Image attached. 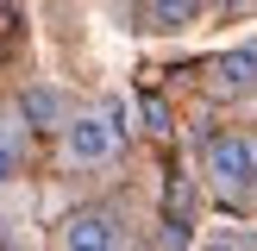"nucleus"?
Returning a JSON list of instances; mask_svg holds the SVG:
<instances>
[{
  "label": "nucleus",
  "mask_w": 257,
  "mask_h": 251,
  "mask_svg": "<svg viewBox=\"0 0 257 251\" xmlns=\"http://www.w3.org/2000/svg\"><path fill=\"white\" fill-rule=\"evenodd\" d=\"M201 163H207V182L220 188V195H251L257 188V151H251V138H238V132L207 138V145H201Z\"/></svg>",
  "instance_id": "nucleus-1"
},
{
  "label": "nucleus",
  "mask_w": 257,
  "mask_h": 251,
  "mask_svg": "<svg viewBox=\"0 0 257 251\" xmlns=\"http://www.w3.org/2000/svg\"><path fill=\"white\" fill-rule=\"evenodd\" d=\"M63 245H69V251H113V245H125V213L107 207V201L75 207L69 226H63Z\"/></svg>",
  "instance_id": "nucleus-2"
},
{
  "label": "nucleus",
  "mask_w": 257,
  "mask_h": 251,
  "mask_svg": "<svg viewBox=\"0 0 257 251\" xmlns=\"http://www.w3.org/2000/svg\"><path fill=\"white\" fill-rule=\"evenodd\" d=\"M113 145H119V132L107 113H69L63 119V157L69 163H107Z\"/></svg>",
  "instance_id": "nucleus-3"
},
{
  "label": "nucleus",
  "mask_w": 257,
  "mask_h": 251,
  "mask_svg": "<svg viewBox=\"0 0 257 251\" xmlns=\"http://www.w3.org/2000/svg\"><path fill=\"white\" fill-rule=\"evenodd\" d=\"M213 94H226V100H245L251 88H257V38L251 44H238V50H220L213 57Z\"/></svg>",
  "instance_id": "nucleus-4"
},
{
  "label": "nucleus",
  "mask_w": 257,
  "mask_h": 251,
  "mask_svg": "<svg viewBox=\"0 0 257 251\" xmlns=\"http://www.w3.org/2000/svg\"><path fill=\"white\" fill-rule=\"evenodd\" d=\"M19 107H25V119H32V126H44V132H50V126L63 132V119H69V113H63V100H57V88H25V94H19Z\"/></svg>",
  "instance_id": "nucleus-5"
},
{
  "label": "nucleus",
  "mask_w": 257,
  "mask_h": 251,
  "mask_svg": "<svg viewBox=\"0 0 257 251\" xmlns=\"http://www.w3.org/2000/svg\"><path fill=\"white\" fill-rule=\"evenodd\" d=\"M201 0H151V32H182V25H195Z\"/></svg>",
  "instance_id": "nucleus-6"
},
{
  "label": "nucleus",
  "mask_w": 257,
  "mask_h": 251,
  "mask_svg": "<svg viewBox=\"0 0 257 251\" xmlns=\"http://www.w3.org/2000/svg\"><path fill=\"white\" fill-rule=\"evenodd\" d=\"M100 113H107V119H113V132H119V138L132 132V107H125L119 94H113V100H107V107H100Z\"/></svg>",
  "instance_id": "nucleus-7"
},
{
  "label": "nucleus",
  "mask_w": 257,
  "mask_h": 251,
  "mask_svg": "<svg viewBox=\"0 0 257 251\" xmlns=\"http://www.w3.org/2000/svg\"><path fill=\"white\" fill-rule=\"evenodd\" d=\"M145 119H151V132H170V107L163 100H145Z\"/></svg>",
  "instance_id": "nucleus-8"
},
{
  "label": "nucleus",
  "mask_w": 257,
  "mask_h": 251,
  "mask_svg": "<svg viewBox=\"0 0 257 251\" xmlns=\"http://www.w3.org/2000/svg\"><path fill=\"white\" fill-rule=\"evenodd\" d=\"M19 32V7H13V0H0V38H13Z\"/></svg>",
  "instance_id": "nucleus-9"
},
{
  "label": "nucleus",
  "mask_w": 257,
  "mask_h": 251,
  "mask_svg": "<svg viewBox=\"0 0 257 251\" xmlns=\"http://www.w3.org/2000/svg\"><path fill=\"white\" fill-rule=\"evenodd\" d=\"M7 170H13V138H7V126H0V182H7Z\"/></svg>",
  "instance_id": "nucleus-10"
}]
</instances>
